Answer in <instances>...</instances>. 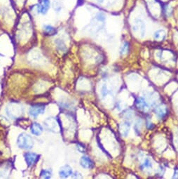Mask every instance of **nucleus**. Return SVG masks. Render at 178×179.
I'll use <instances>...</instances> for the list:
<instances>
[{
  "label": "nucleus",
  "mask_w": 178,
  "mask_h": 179,
  "mask_svg": "<svg viewBox=\"0 0 178 179\" xmlns=\"http://www.w3.org/2000/svg\"><path fill=\"white\" fill-rule=\"evenodd\" d=\"M16 143L20 149L29 150L33 147L35 145V140L29 134L26 133H21L17 138Z\"/></svg>",
  "instance_id": "1"
},
{
  "label": "nucleus",
  "mask_w": 178,
  "mask_h": 179,
  "mask_svg": "<svg viewBox=\"0 0 178 179\" xmlns=\"http://www.w3.org/2000/svg\"><path fill=\"white\" fill-rule=\"evenodd\" d=\"M7 115L12 119H16L20 117L24 113V109L18 103H10L6 108Z\"/></svg>",
  "instance_id": "2"
},
{
  "label": "nucleus",
  "mask_w": 178,
  "mask_h": 179,
  "mask_svg": "<svg viewBox=\"0 0 178 179\" xmlns=\"http://www.w3.org/2000/svg\"><path fill=\"white\" fill-rule=\"evenodd\" d=\"M43 124L44 128L47 131L55 133V134H58V133L60 131L61 126L60 124V122H59L58 120L56 117H47L45 120H44Z\"/></svg>",
  "instance_id": "3"
},
{
  "label": "nucleus",
  "mask_w": 178,
  "mask_h": 179,
  "mask_svg": "<svg viewBox=\"0 0 178 179\" xmlns=\"http://www.w3.org/2000/svg\"><path fill=\"white\" fill-rule=\"evenodd\" d=\"M145 24L143 20L140 19H137L133 23V25L132 26L133 31L135 33L137 34L138 37L143 38L145 35Z\"/></svg>",
  "instance_id": "4"
},
{
  "label": "nucleus",
  "mask_w": 178,
  "mask_h": 179,
  "mask_svg": "<svg viewBox=\"0 0 178 179\" xmlns=\"http://www.w3.org/2000/svg\"><path fill=\"white\" fill-rule=\"evenodd\" d=\"M46 106L44 104H35L29 107L28 113L30 117L37 118L40 115H43L45 112Z\"/></svg>",
  "instance_id": "5"
},
{
  "label": "nucleus",
  "mask_w": 178,
  "mask_h": 179,
  "mask_svg": "<svg viewBox=\"0 0 178 179\" xmlns=\"http://www.w3.org/2000/svg\"><path fill=\"white\" fill-rule=\"evenodd\" d=\"M24 159L27 166L31 167L35 165L39 159V155L35 153H26L24 154Z\"/></svg>",
  "instance_id": "6"
},
{
  "label": "nucleus",
  "mask_w": 178,
  "mask_h": 179,
  "mask_svg": "<svg viewBox=\"0 0 178 179\" xmlns=\"http://www.w3.org/2000/svg\"><path fill=\"white\" fill-rule=\"evenodd\" d=\"M51 7L50 0H39L37 5L38 14L45 15L47 14Z\"/></svg>",
  "instance_id": "7"
},
{
  "label": "nucleus",
  "mask_w": 178,
  "mask_h": 179,
  "mask_svg": "<svg viewBox=\"0 0 178 179\" xmlns=\"http://www.w3.org/2000/svg\"><path fill=\"white\" fill-rule=\"evenodd\" d=\"M58 173L59 176L62 178H67L73 175L72 168L69 165H65L62 166V167H60Z\"/></svg>",
  "instance_id": "8"
},
{
  "label": "nucleus",
  "mask_w": 178,
  "mask_h": 179,
  "mask_svg": "<svg viewBox=\"0 0 178 179\" xmlns=\"http://www.w3.org/2000/svg\"><path fill=\"white\" fill-rule=\"evenodd\" d=\"M79 163L82 168H86V169H91V168L94 167V163H93V162L87 156H82L81 159H80Z\"/></svg>",
  "instance_id": "9"
},
{
  "label": "nucleus",
  "mask_w": 178,
  "mask_h": 179,
  "mask_svg": "<svg viewBox=\"0 0 178 179\" xmlns=\"http://www.w3.org/2000/svg\"><path fill=\"white\" fill-rule=\"evenodd\" d=\"M31 134L36 136H39L44 131V128L41 124L37 122H33L30 126Z\"/></svg>",
  "instance_id": "10"
},
{
  "label": "nucleus",
  "mask_w": 178,
  "mask_h": 179,
  "mask_svg": "<svg viewBox=\"0 0 178 179\" xmlns=\"http://www.w3.org/2000/svg\"><path fill=\"white\" fill-rule=\"evenodd\" d=\"M43 33L46 36H54L58 33L56 27L51 25H44L43 26Z\"/></svg>",
  "instance_id": "11"
},
{
  "label": "nucleus",
  "mask_w": 178,
  "mask_h": 179,
  "mask_svg": "<svg viewBox=\"0 0 178 179\" xmlns=\"http://www.w3.org/2000/svg\"><path fill=\"white\" fill-rule=\"evenodd\" d=\"M130 122L125 121L124 122H123V123L120 125V127H119L121 134L123 136L126 137L128 135L129 131H130Z\"/></svg>",
  "instance_id": "12"
},
{
  "label": "nucleus",
  "mask_w": 178,
  "mask_h": 179,
  "mask_svg": "<svg viewBox=\"0 0 178 179\" xmlns=\"http://www.w3.org/2000/svg\"><path fill=\"white\" fill-rule=\"evenodd\" d=\"M135 104H136L137 107L140 110H147L149 108V105H148L147 103L146 102V100L143 97H138L136 99V100H135Z\"/></svg>",
  "instance_id": "13"
},
{
  "label": "nucleus",
  "mask_w": 178,
  "mask_h": 179,
  "mask_svg": "<svg viewBox=\"0 0 178 179\" xmlns=\"http://www.w3.org/2000/svg\"><path fill=\"white\" fill-rule=\"evenodd\" d=\"M55 44H56V48L59 51L65 52L67 49L66 44H65V42L61 39H55Z\"/></svg>",
  "instance_id": "14"
},
{
  "label": "nucleus",
  "mask_w": 178,
  "mask_h": 179,
  "mask_svg": "<svg viewBox=\"0 0 178 179\" xmlns=\"http://www.w3.org/2000/svg\"><path fill=\"white\" fill-rule=\"evenodd\" d=\"M155 113L156 115L158 116V117H159L160 119H163L166 117L167 115V109L166 107L162 106H158L155 109Z\"/></svg>",
  "instance_id": "15"
},
{
  "label": "nucleus",
  "mask_w": 178,
  "mask_h": 179,
  "mask_svg": "<svg viewBox=\"0 0 178 179\" xmlns=\"http://www.w3.org/2000/svg\"><path fill=\"white\" fill-rule=\"evenodd\" d=\"M166 37V32L164 29H158L156 32H155L154 35V38L155 40L157 41H163L165 39Z\"/></svg>",
  "instance_id": "16"
},
{
  "label": "nucleus",
  "mask_w": 178,
  "mask_h": 179,
  "mask_svg": "<svg viewBox=\"0 0 178 179\" xmlns=\"http://www.w3.org/2000/svg\"><path fill=\"white\" fill-rule=\"evenodd\" d=\"M52 176V171L50 169H42L40 172V178H45V179H49Z\"/></svg>",
  "instance_id": "17"
},
{
  "label": "nucleus",
  "mask_w": 178,
  "mask_h": 179,
  "mask_svg": "<svg viewBox=\"0 0 178 179\" xmlns=\"http://www.w3.org/2000/svg\"><path fill=\"white\" fill-rule=\"evenodd\" d=\"M128 49H129V44L128 42H125V43L123 44V46H121V48L120 49L121 55L123 56V55H125L126 54H127L128 51Z\"/></svg>",
  "instance_id": "18"
},
{
  "label": "nucleus",
  "mask_w": 178,
  "mask_h": 179,
  "mask_svg": "<svg viewBox=\"0 0 178 179\" xmlns=\"http://www.w3.org/2000/svg\"><path fill=\"white\" fill-rule=\"evenodd\" d=\"M140 167L142 169H143V168H151L152 167V162L150 161L149 159H148L147 158L143 164H142V165L140 166Z\"/></svg>",
  "instance_id": "19"
},
{
  "label": "nucleus",
  "mask_w": 178,
  "mask_h": 179,
  "mask_svg": "<svg viewBox=\"0 0 178 179\" xmlns=\"http://www.w3.org/2000/svg\"><path fill=\"white\" fill-rule=\"evenodd\" d=\"M77 150L80 152L81 153H84L86 151V147L82 143H77Z\"/></svg>",
  "instance_id": "20"
},
{
  "label": "nucleus",
  "mask_w": 178,
  "mask_h": 179,
  "mask_svg": "<svg viewBox=\"0 0 178 179\" xmlns=\"http://www.w3.org/2000/svg\"><path fill=\"white\" fill-rule=\"evenodd\" d=\"M101 93H102V95H103V96H107V95L108 94H109V91L107 89V86H106V85H104V86H103V88H102V91H101Z\"/></svg>",
  "instance_id": "21"
},
{
  "label": "nucleus",
  "mask_w": 178,
  "mask_h": 179,
  "mask_svg": "<svg viewBox=\"0 0 178 179\" xmlns=\"http://www.w3.org/2000/svg\"><path fill=\"white\" fill-rule=\"evenodd\" d=\"M96 18L100 21H104L105 20V16L103 14H102V13H100V14H98L96 16Z\"/></svg>",
  "instance_id": "22"
},
{
  "label": "nucleus",
  "mask_w": 178,
  "mask_h": 179,
  "mask_svg": "<svg viewBox=\"0 0 178 179\" xmlns=\"http://www.w3.org/2000/svg\"><path fill=\"white\" fill-rule=\"evenodd\" d=\"M165 13H166L167 16H170L172 13V8H171L169 6H166L165 8Z\"/></svg>",
  "instance_id": "23"
},
{
  "label": "nucleus",
  "mask_w": 178,
  "mask_h": 179,
  "mask_svg": "<svg viewBox=\"0 0 178 179\" xmlns=\"http://www.w3.org/2000/svg\"><path fill=\"white\" fill-rule=\"evenodd\" d=\"M80 174H79V173H76V174H75V176H74V178H82V177H81V176H79V175Z\"/></svg>",
  "instance_id": "24"
},
{
  "label": "nucleus",
  "mask_w": 178,
  "mask_h": 179,
  "mask_svg": "<svg viewBox=\"0 0 178 179\" xmlns=\"http://www.w3.org/2000/svg\"><path fill=\"white\" fill-rule=\"evenodd\" d=\"M2 56V55L1 54H0V56Z\"/></svg>",
  "instance_id": "25"
}]
</instances>
